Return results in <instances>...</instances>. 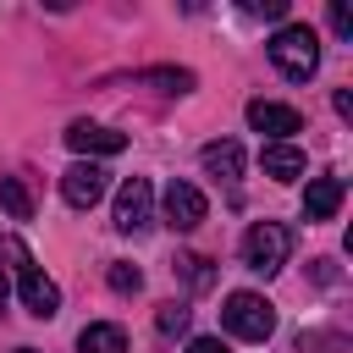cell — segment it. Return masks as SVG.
Instances as JSON below:
<instances>
[{"mask_svg":"<svg viewBox=\"0 0 353 353\" xmlns=\"http://www.w3.org/2000/svg\"><path fill=\"white\" fill-rule=\"evenodd\" d=\"M17 353H33V347H17Z\"/></svg>","mask_w":353,"mask_h":353,"instance_id":"cell-22","label":"cell"},{"mask_svg":"<svg viewBox=\"0 0 353 353\" xmlns=\"http://www.w3.org/2000/svg\"><path fill=\"white\" fill-rule=\"evenodd\" d=\"M6 298H11V281H6V265H0V309H6Z\"/></svg>","mask_w":353,"mask_h":353,"instance_id":"cell-21","label":"cell"},{"mask_svg":"<svg viewBox=\"0 0 353 353\" xmlns=\"http://www.w3.org/2000/svg\"><path fill=\"white\" fill-rule=\"evenodd\" d=\"M77 353H127V331L110 320H94L77 331Z\"/></svg>","mask_w":353,"mask_h":353,"instance_id":"cell-13","label":"cell"},{"mask_svg":"<svg viewBox=\"0 0 353 353\" xmlns=\"http://www.w3.org/2000/svg\"><path fill=\"white\" fill-rule=\"evenodd\" d=\"M199 160H204V171L221 176V182H237V176H243V143H237V138H215V143H204Z\"/></svg>","mask_w":353,"mask_h":353,"instance_id":"cell-11","label":"cell"},{"mask_svg":"<svg viewBox=\"0 0 353 353\" xmlns=\"http://www.w3.org/2000/svg\"><path fill=\"white\" fill-rule=\"evenodd\" d=\"M149 226H154V188H149V176H127L116 188V232L138 237Z\"/></svg>","mask_w":353,"mask_h":353,"instance_id":"cell-4","label":"cell"},{"mask_svg":"<svg viewBox=\"0 0 353 353\" xmlns=\"http://www.w3.org/2000/svg\"><path fill=\"white\" fill-rule=\"evenodd\" d=\"M221 320H226V331L243 336V342H265V336L276 331V309H270V298H259V292H226Z\"/></svg>","mask_w":353,"mask_h":353,"instance_id":"cell-3","label":"cell"},{"mask_svg":"<svg viewBox=\"0 0 353 353\" xmlns=\"http://www.w3.org/2000/svg\"><path fill=\"white\" fill-rule=\"evenodd\" d=\"M154 325H160V331H165V336H176V331H182V325H188V309H182V303H165V309H160V314H154Z\"/></svg>","mask_w":353,"mask_h":353,"instance_id":"cell-15","label":"cell"},{"mask_svg":"<svg viewBox=\"0 0 353 353\" xmlns=\"http://www.w3.org/2000/svg\"><path fill=\"white\" fill-rule=\"evenodd\" d=\"M66 149H77V154H121L127 132H116L105 121H72L66 127Z\"/></svg>","mask_w":353,"mask_h":353,"instance_id":"cell-8","label":"cell"},{"mask_svg":"<svg viewBox=\"0 0 353 353\" xmlns=\"http://www.w3.org/2000/svg\"><path fill=\"white\" fill-rule=\"evenodd\" d=\"M336 116H342V121L353 116V94H347V88H336Z\"/></svg>","mask_w":353,"mask_h":353,"instance_id":"cell-20","label":"cell"},{"mask_svg":"<svg viewBox=\"0 0 353 353\" xmlns=\"http://www.w3.org/2000/svg\"><path fill=\"white\" fill-rule=\"evenodd\" d=\"M105 188H110V171L94 165V160H77V165L61 171V199H66L72 210H94V204L105 199Z\"/></svg>","mask_w":353,"mask_h":353,"instance_id":"cell-5","label":"cell"},{"mask_svg":"<svg viewBox=\"0 0 353 353\" xmlns=\"http://www.w3.org/2000/svg\"><path fill=\"white\" fill-rule=\"evenodd\" d=\"M17 298H22V309H28V314H39V320L61 314V287H55L44 270H22V281H17Z\"/></svg>","mask_w":353,"mask_h":353,"instance_id":"cell-9","label":"cell"},{"mask_svg":"<svg viewBox=\"0 0 353 353\" xmlns=\"http://www.w3.org/2000/svg\"><path fill=\"white\" fill-rule=\"evenodd\" d=\"M188 353H226V342H221V336H193Z\"/></svg>","mask_w":353,"mask_h":353,"instance_id":"cell-19","label":"cell"},{"mask_svg":"<svg viewBox=\"0 0 353 353\" xmlns=\"http://www.w3.org/2000/svg\"><path fill=\"white\" fill-rule=\"evenodd\" d=\"M248 127L265 132L270 143H292V132H303V116L292 105H276V99H248Z\"/></svg>","mask_w":353,"mask_h":353,"instance_id":"cell-6","label":"cell"},{"mask_svg":"<svg viewBox=\"0 0 353 353\" xmlns=\"http://www.w3.org/2000/svg\"><path fill=\"white\" fill-rule=\"evenodd\" d=\"M259 165H265V176H276V182H298L309 160H303L298 143H265V149H259Z\"/></svg>","mask_w":353,"mask_h":353,"instance_id":"cell-12","label":"cell"},{"mask_svg":"<svg viewBox=\"0 0 353 353\" xmlns=\"http://www.w3.org/2000/svg\"><path fill=\"white\" fill-rule=\"evenodd\" d=\"M160 210H165V226H171V232H193V226L210 215V204H204V193H199L193 182H171V188L160 193Z\"/></svg>","mask_w":353,"mask_h":353,"instance_id":"cell-7","label":"cell"},{"mask_svg":"<svg viewBox=\"0 0 353 353\" xmlns=\"http://www.w3.org/2000/svg\"><path fill=\"white\" fill-rule=\"evenodd\" d=\"M270 61H276L281 77L309 83V77L320 72V33H314L309 22H281L276 39H270Z\"/></svg>","mask_w":353,"mask_h":353,"instance_id":"cell-1","label":"cell"},{"mask_svg":"<svg viewBox=\"0 0 353 353\" xmlns=\"http://www.w3.org/2000/svg\"><path fill=\"white\" fill-rule=\"evenodd\" d=\"M342 199H347V182H342V176H314V182L303 188V215H309V221H331V215L342 210Z\"/></svg>","mask_w":353,"mask_h":353,"instance_id":"cell-10","label":"cell"},{"mask_svg":"<svg viewBox=\"0 0 353 353\" xmlns=\"http://www.w3.org/2000/svg\"><path fill=\"white\" fill-rule=\"evenodd\" d=\"M248 11H254V17H276V22H281V17H287V0H254Z\"/></svg>","mask_w":353,"mask_h":353,"instance_id":"cell-18","label":"cell"},{"mask_svg":"<svg viewBox=\"0 0 353 353\" xmlns=\"http://www.w3.org/2000/svg\"><path fill=\"white\" fill-rule=\"evenodd\" d=\"M0 210L11 221H33V199H28V188L17 176H0Z\"/></svg>","mask_w":353,"mask_h":353,"instance_id":"cell-14","label":"cell"},{"mask_svg":"<svg viewBox=\"0 0 353 353\" xmlns=\"http://www.w3.org/2000/svg\"><path fill=\"white\" fill-rule=\"evenodd\" d=\"M110 287H116V292H138V287H143V276H138L132 265H110Z\"/></svg>","mask_w":353,"mask_h":353,"instance_id":"cell-16","label":"cell"},{"mask_svg":"<svg viewBox=\"0 0 353 353\" xmlns=\"http://www.w3.org/2000/svg\"><path fill=\"white\" fill-rule=\"evenodd\" d=\"M287 254H292V232H287L281 221H254V226L243 232V265H248V270L276 276V270L287 265Z\"/></svg>","mask_w":353,"mask_h":353,"instance_id":"cell-2","label":"cell"},{"mask_svg":"<svg viewBox=\"0 0 353 353\" xmlns=\"http://www.w3.org/2000/svg\"><path fill=\"white\" fill-rule=\"evenodd\" d=\"M331 28H336V39H353V11H347L342 0L331 6Z\"/></svg>","mask_w":353,"mask_h":353,"instance_id":"cell-17","label":"cell"}]
</instances>
